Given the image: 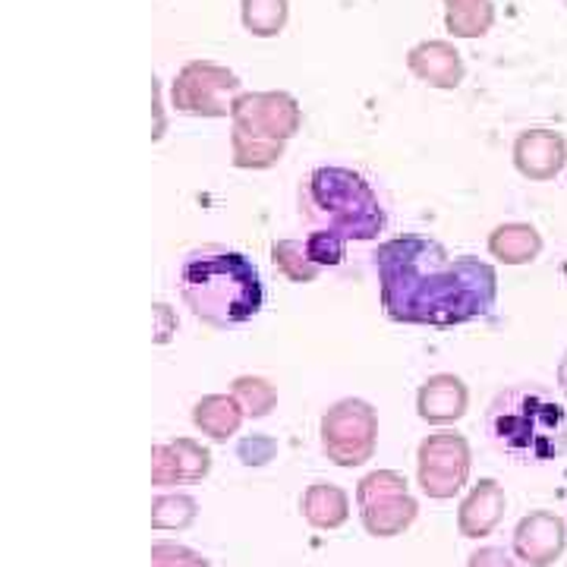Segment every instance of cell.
<instances>
[{
	"label": "cell",
	"instance_id": "cell-18",
	"mask_svg": "<svg viewBox=\"0 0 567 567\" xmlns=\"http://www.w3.org/2000/svg\"><path fill=\"white\" fill-rule=\"evenodd\" d=\"M488 252L505 265H527L533 259H539L543 252V237L533 224L511 221L498 224L488 234Z\"/></svg>",
	"mask_w": 567,
	"mask_h": 567
},
{
	"label": "cell",
	"instance_id": "cell-8",
	"mask_svg": "<svg viewBox=\"0 0 567 567\" xmlns=\"http://www.w3.org/2000/svg\"><path fill=\"white\" fill-rule=\"evenodd\" d=\"M470 466H473L470 442L454 429H439L420 442L416 480H420L423 495L435 498V502H447L466 486Z\"/></svg>",
	"mask_w": 567,
	"mask_h": 567
},
{
	"label": "cell",
	"instance_id": "cell-1",
	"mask_svg": "<svg viewBox=\"0 0 567 567\" xmlns=\"http://www.w3.org/2000/svg\"><path fill=\"white\" fill-rule=\"evenodd\" d=\"M372 259L391 322L454 328L488 316L498 300L492 265L476 256L451 259L445 246L429 237H394Z\"/></svg>",
	"mask_w": 567,
	"mask_h": 567
},
{
	"label": "cell",
	"instance_id": "cell-4",
	"mask_svg": "<svg viewBox=\"0 0 567 567\" xmlns=\"http://www.w3.org/2000/svg\"><path fill=\"white\" fill-rule=\"evenodd\" d=\"M300 215L316 230H331L344 240H375L388 224L372 183L347 167H316L306 174Z\"/></svg>",
	"mask_w": 567,
	"mask_h": 567
},
{
	"label": "cell",
	"instance_id": "cell-6",
	"mask_svg": "<svg viewBox=\"0 0 567 567\" xmlns=\"http://www.w3.org/2000/svg\"><path fill=\"white\" fill-rule=\"evenodd\" d=\"M319 435H322V451L331 464L347 466V470L363 466L375 454L379 413L363 398H344L324 410Z\"/></svg>",
	"mask_w": 567,
	"mask_h": 567
},
{
	"label": "cell",
	"instance_id": "cell-21",
	"mask_svg": "<svg viewBox=\"0 0 567 567\" xmlns=\"http://www.w3.org/2000/svg\"><path fill=\"white\" fill-rule=\"evenodd\" d=\"M271 262H275V268L281 271L287 281L293 284H312L322 275V268L312 262L309 252H306V240H275Z\"/></svg>",
	"mask_w": 567,
	"mask_h": 567
},
{
	"label": "cell",
	"instance_id": "cell-30",
	"mask_svg": "<svg viewBox=\"0 0 567 567\" xmlns=\"http://www.w3.org/2000/svg\"><path fill=\"white\" fill-rule=\"evenodd\" d=\"M558 385H561V391H565L567 398V350L565 357H561V363H558Z\"/></svg>",
	"mask_w": 567,
	"mask_h": 567
},
{
	"label": "cell",
	"instance_id": "cell-16",
	"mask_svg": "<svg viewBox=\"0 0 567 567\" xmlns=\"http://www.w3.org/2000/svg\"><path fill=\"white\" fill-rule=\"evenodd\" d=\"M246 420V410L234 394H205L199 404L193 406V423L208 435L212 442H227L240 432Z\"/></svg>",
	"mask_w": 567,
	"mask_h": 567
},
{
	"label": "cell",
	"instance_id": "cell-11",
	"mask_svg": "<svg viewBox=\"0 0 567 567\" xmlns=\"http://www.w3.org/2000/svg\"><path fill=\"white\" fill-rule=\"evenodd\" d=\"M567 164V142L555 130H527L514 140V167L533 183L558 177Z\"/></svg>",
	"mask_w": 567,
	"mask_h": 567
},
{
	"label": "cell",
	"instance_id": "cell-29",
	"mask_svg": "<svg viewBox=\"0 0 567 567\" xmlns=\"http://www.w3.org/2000/svg\"><path fill=\"white\" fill-rule=\"evenodd\" d=\"M155 316H158V334H155V341L158 344H167L171 341V334H174V319H171V306L158 303L155 306Z\"/></svg>",
	"mask_w": 567,
	"mask_h": 567
},
{
	"label": "cell",
	"instance_id": "cell-5",
	"mask_svg": "<svg viewBox=\"0 0 567 567\" xmlns=\"http://www.w3.org/2000/svg\"><path fill=\"white\" fill-rule=\"evenodd\" d=\"M230 152L240 171H268L303 126V107L290 92H244L230 111Z\"/></svg>",
	"mask_w": 567,
	"mask_h": 567
},
{
	"label": "cell",
	"instance_id": "cell-23",
	"mask_svg": "<svg viewBox=\"0 0 567 567\" xmlns=\"http://www.w3.org/2000/svg\"><path fill=\"white\" fill-rule=\"evenodd\" d=\"M199 517V502L193 495H158L152 502V527L155 529H186Z\"/></svg>",
	"mask_w": 567,
	"mask_h": 567
},
{
	"label": "cell",
	"instance_id": "cell-13",
	"mask_svg": "<svg viewBox=\"0 0 567 567\" xmlns=\"http://www.w3.org/2000/svg\"><path fill=\"white\" fill-rule=\"evenodd\" d=\"M470 406V391L464 379L454 372H439L429 375L420 391H416V413L420 420L432 425H451L457 423Z\"/></svg>",
	"mask_w": 567,
	"mask_h": 567
},
{
	"label": "cell",
	"instance_id": "cell-2",
	"mask_svg": "<svg viewBox=\"0 0 567 567\" xmlns=\"http://www.w3.org/2000/svg\"><path fill=\"white\" fill-rule=\"evenodd\" d=\"M177 290L189 312L218 331L246 324L265 306L259 268L227 246H199L186 252L177 271Z\"/></svg>",
	"mask_w": 567,
	"mask_h": 567
},
{
	"label": "cell",
	"instance_id": "cell-27",
	"mask_svg": "<svg viewBox=\"0 0 567 567\" xmlns=\"http://www.w3.org/2000/svg\"><path fill=\"white\" fill-rule=\"evenodd\" d=\"M275 451H278V445H275L268 435H252V439H244L240 447H237V454H240V461H244L246 466L268 464V461L275 457Z\"/></svg>",
	"mask_w": 567,
	"mask_h": 567
},
{
	"label": "cell",
	"instance_id": "cell-7",
	"mask_svg": "<svg viewBox=\"0 0 567 567\" xmlns=\"http://www.w3.org/2000/svg\"><path fill=\"white\" fill-rule=\"evenodd\" d=\"M244 95V82L234 70L212 61L183 63L171 82L174 111L189 117H230L234 102Z\"/></svg>",
	"mask_w": 567,
	"mask_h": 567
},
{
	"label": "cell",
	"instance_id": "cell-9",
	"mask_svg": "<svg viewBox=\"0 0 567 567\" xmlns=\"http://www.w3.org/2000/svg\"><path fill=\"white\" fill-rule=\"evenodd\" d=\"M567 548L565 517L551 511H533L514 529V555L529 567L555 565Z\"/></svg>",
	"mask_w": 567,
	"mask_h": 567
},
{
	"label": "cell",
	"instance_id": "cell-19",
	"mask_svg": "<svg viewBox=\"0 0 567 567\" xmlns=\"http://www.w3.org/2000/svg\"><path fill=\"white\" fill-rule=\"evenodd\" d=\"M495 25L492 0H445V29L454 39H480Z\"/></svg>",
	"mask_w": 567,
	"mask_h": 567
},
{
	"label": "cell",
	"instance_id": "cell-17",
	"mask_svg": "<svg viewBox=\"0 0 567 567\" xmlns=\"http://www.w3.org/2000/svg\"><path fill=\"white\" fill-rule=\"evenodd\" d=\"M300 511L312 529H341L350 517V495L334 483H312L303 492Z\"/></svg>",
	"mask_w": 567,
	"mask_h": 567
},
{
	"label": "cell",
	"instance_id": "cell-14",
	"mask_svg": "<svg viewBox=\"0 0 567 567\" xmlns=\"http://www.w3.org/2000/svg\"><path fill=\"white\" fill-rule=\"evenodd\" d=\"M505 488L498 480H480L457 507V529L464 539H483L505 517Z\"/></svg>",
	"mask_w": 567,
	"mask_h": 567
},
{
	"label": "cell",
	"instance_id": "cell-26",
	"mask_svg": "<svg viewBox=\"0 0 567 567\" xmlns=\"http://www.w3.org/2000/svg\"><path fill=\"white\" fill-rule=\"evenodd\" d=\"M152 567H212L208 558H203L199 551L181 546V543H155L152 546Z\"/></svg>",
	"mask_w": 567,
	"mask_h": 567
},
{
	"label": "cell",
	"instance_id": "cell-20",
	"mask_svg": "<svg viewBox=\"0 0 567 567\" xmlns=\"http://www.w3.org/2000/svg\"><path fill=\"white\" fill-rule=\"evenodd\" d=\"M240 20L249 35L275 39L290 20V0H240Z\"/></svg>",
	"mask_w": 567,
	"mask_h": 567
},
{
	"label": "cell",
	"instance_id": "cell-12",
	"mask_svg": "<svg viewBox=\"0 0 567 567\" xmlns=\"http://www.w3.org/2000/svg\"><path fill=\"white\" fill-rule=\"evenodd\" d=\"M406 70L432 89H457L466 76L464 58L451 41H420L406 51Z\"/></svg>",
	"mask_w": 567,
	"mask_h": 567
},
{
	"label": "cell",
	"instance_id": "cell-10",
	"mask_svg": "<svg viewBox=\"0 0 567 567\" xmlns=\"http://www.w3.org/2000/svg\"><path fill=\"white\" fill-rule=\"evenodd\" d=\"M212 470V454L196 439H177L171 445L152 447V486L199 483Z\"/></svg>",
	"mask_w": 567,
	"mask_h": 567
},
{
	"label": "cell",
	"instance_id": "cell-25",
	"mask_svg": "<svg viewBox=\"0 0 567 567\" xmlns=\"http://www.w3.org/2000/svg\"><path fill=\"white\" fill-rule=\"evenodd\" d=\"M306 252H309V259L319 268H334V265L344 262L347 240L338 237V234H331V230H312L306 237Z\"/></svg>",
	"mask_w": 567,
	"mask_h": 567
},
{
	"label": "cell",
	"instance_id": "cell-15",
	"mask_svg": "<svg viewBox=\"0 0 567 567\" xmlns=\"http://www.w3.org/2000/svg\"><path fill=\"white\" fill-rule=\"evenodd\" d=\"M360 517H363V527L369 536L375 539H391V536H401L404 529L413 527V520L420 517V502L404 492V495H388L379 502H369L360 507Z\"/></svg>",
	"mask_w": 567,
	"mask_h": 567
},
{
	"label": "cell",
	"instance_id": "cell-24",
	"mask_svg": "<svg viewBox=\"0 0 567 567\" xmlns=\"http://www.w3.org/2000/svg\"><path fill=\"white\" fill-rule=\"evenodd\" d=\"M404 492H410V488H406V480L398 470H375V473L360 480L357 505L363 507L369 502H379V498H388V495H404Z\"/></svg>",
	"mask_w": 567,
	"mask_h": 567
},
{
	"label": "cell",
	"instance_id": "cell-3",
	"mask_svg": "<svg viewBox=\"0 0 567 567\" xmlns=\"http://www.w3.org/2000/svg\"><path fill=\"white\" fill-rule=\"evenodd\" d=\"M486 439L511 464L543 466L567 454V406L543 385L520 382L492 398Z\"/></svg>",
	"mask_w": 567,
	"mask_h": 567
},
{
	"label": "cell",
	"instance_id": "cell-28",
	"mask_svg": "<svg viewBox=\"0 0 567 567\" xmlns=\"http://www.w3.org/2000/svg\"><path fill=\"white\" fill-rule=\"evenodd\" d=\"M466 567H524V561H520L517 555L511 558L505 548L483 546V548H476V551L470 555Z\"/></svg>",
	"mask_w": 567,
	"mask_h": 567
},
{
	"label": "cell",
	"instance_id": "cell-22",
	"mask_svg": "<svg viewBox=\"0 0 567 567\" xmlns=\"http://www.w3.org/2000/svg\"><path fill=\"white\" fill-rule=\"evenodd\" d=\"M230 394L240 401L249 420H265L278 406V391L262 375H237L230 385Z\"/></svg>",
	"mask_w": 567,
	"mask_h": 567
}]
</instances>
